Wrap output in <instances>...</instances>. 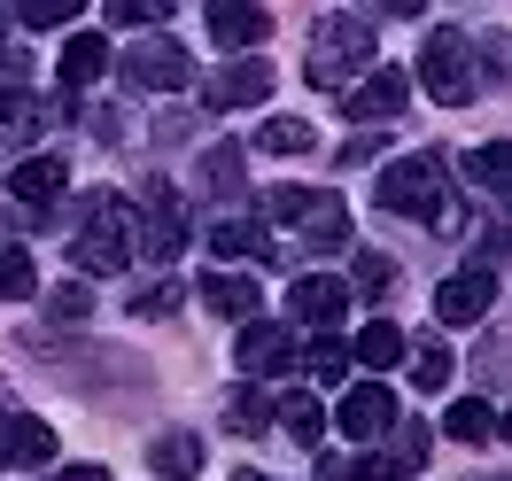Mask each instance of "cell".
<instances>
[{
    "label": "cell",
    "instance_id": "obj_1",
    "mask_svg": "<svg viewBox=\"0 0 512 481\" xmlns=\"http://www.w3.org/2000/svg\"><path fill=\"white\" fill-rule=\"evenodd\" d=\"M381 210H396V218H427L435 233H458L466 225V210L443 194V156H404L381 171Z\"/></svg>",
    "mask_w": 512,
    "mask_h": 481
},
{
    "label": "cell",
    "instance_id": "obj_2",
    "mask_svg": "<svg viewBox=\"0 0 512 481\" xmlns=\"http://www.w3.org/2000/svg\"><path fill=\"white\" fill-rule=\"evenodd\" d=\"M365 63H373V24H365V16H319V32H311V55H303L311 86L342 94V86H350Z\"/></svg>",
    "mask_w": 512,
    "mask_h": 481
},
{
    "label": "cell",
    "instance_id": "obj_3",
    "mask_svg": "<svg viewBox=\"0 0 512 481\" xmlns=\"http://www.w3.org/2000/svg\"><path fill=\"white\" fill-rule=\"evenodd\" d=\"M125 257H132V210L117 194H94V210H86L78 241H70V264L86 280H101V272H125Z\"/></svg>",
    "mask_w": 512,
    "mask_h": 481
},
{
    "label": "cell",
    "instance_id": "obj_4",
    "mask_svg": "<svg viewBox=\"0 0 512 481\" xmlns=\"http://www.w3.org/2000/svg\"><path fill=\"white\" fill-rule=\"evenodd\" d=\"M419 78H427V94L458 109V101H474V47L466 32H435L427 39V55H419Z\"/></svg>",
    "mask_w": 512,
    "mask_h": 481
},
{
    "label": "cell",
    "instance_id": "obj_5",
    "mask_svg": "<svg viewBox=\"0 0 512 481\" xmlns=\"http://www.w3.org/2000/svg\"><path fill=\"white\" fill-rule=\"evenodd\" d=\"M125 78L140 86V94H179V86L194 78V55L179 47V39H140V47L125 55Z\"/></svg>",
    "mask_w": 512,
    "mask_h": 481
},
{
    "label": "cell",
    "instance_id": "obj_6",
    "mask_svg": "<svg viewBox=\"0 0 512 481\" xmlns=\"http://www.w3.org/2000/svg\"><path fill=\"white\" fill-rule=\"evenodd\" d=\"M210 109H256V101H272V63L264 55H241V63H225L210 86H202Z\"/></svg>",
    "mask_w": 512,
    "mask_h": 481
},
{
    "label": "cell",
    "instance_id": "obj_7",
    "mask_svg": "<svg viewBox=\"0 0 512 481\" xmlns=\"http://www.w3.org/2000/svg\"><path fill=\"white\" fill-rule=\"evenodd\" d=\"M132 233H140V257H156V264H171L187 249V218H179L171 187H148V218H132Z\"/></svg>",
    "mask_w": 512,
    "mask_h": 481
},
{
    "label": "cell",
    "instance_id": "obj_8",
    "mask_svg": "<svg viewBox=\"0 0 512 481\" xmlns=\"http://www.w3.org/2000/svg\"><path fill=\"white\" fill-rule=\"evenodd\" d=\"M334 427H342L350 443H373V435H388V427H396V396H388L381 381L350 388V396H342V412H334Z\"/></svg>",
    "mask_w": 512,
    "mask_h": 481
},
{
    "label": "cell",
    "instance_id": "obj_9",
    "mask_svg": "<svg viewBox=\"0 0 512 481\" xmlns=\"http://www.w3.org/2000/svg\"><path fill=\"white\" fill-rule=\"evenodd\" d=\"M412 101V70H373L365 86H342V109H350L357 125H373V117H396Z\"/></svg>",
    "mask_w": 512,
    "mask_h": 481
},
{
    "label": "cell",
    "instance_id": "obj_10",
    "mask_svg": "<svg viewBox=\"0 0 512 481\" xmlns=\"http://www.w3.org/2000/svg\"><path fill=\"white\" fill-rule=\"evenodd\" d=\"M288 319H303V326L350 319V280H326V272H311V280H295V288H288Z\"/></svg>",
    "mask_w": 512,
    "mask_h": 481
},
{
    "label": "cell",
    "instance_id": "obj_11",
    "mask_svg": "<svg viewBox=\"0 0 512 481\" xmlns=\"http://www.w3.org/2000/svg\"><path fill=\"white\" fill-rule=\"evenodd\" d=\"M233 357H241L249 381H256V373H280V365H295V334H288V326H272V319H249Z\"/></svg>",
    "mask_w": 512,
    "mask_h": 481
},
{
    "label": "cell",
    "instance_id": "obj_12",
    "mask_svg": "<svg viewBox=\"0 0 512 481\" xmlns=\"http://www.w3.org/2000/svg\"><path fill=\"white\" fill-rule=\"evenodd\" d=\"M489 295H497V272H458V280L435 288V319L443 326H474L481 311H489Z\"/></svg>",
    "mask_w": 512,
    "mask_h": 481
},
{
    "label": "cell",
    "instance_id": "obj_13",
    "mask_svg": "<svg viewBox=\"0 0 512 481\" xmlns=\"http://www.w3.org/2000/svg\"><path fill=\"white\" fill-rule=\"evenodd\" d=\"M55 458V427L32 412H8L0 419V466H47Z\"/></svg>",
    "mask_w": 512,
    "mask_h": 481
},
{
    "label": "cell",
    "instance_id": "obj_14",
    "mask_svg": "<svg viewBox=\"0 0 512 481\" xmlns=\"http://www.w3.org/2000/svg\"><path fill=\"white\" fill-rule=\"evenodd\" d=\"M63 163L55 156H32V163H16V171H8V187H16V210H24V218H47V210H55V194H63Z\"/></svg>",
    "mask_w": 512,
    "mask_h": 481
},
{
    "label": "cell",
    "instance_id": "obj_15",
    "mask_svg": "<svg viewBox=\"0 0 512 481\" xmlns=\"http://www.w3.org/2000/svg\"><path fill=\"white\" fill-rule=\"evenodd\" d=\"M210 39L218 47H264L272 39V16L256 0H210Z\"/></svg>",
    "mask_w": 512,
    "mask_h": 481
},
{
    "label": "cell",
    "instance_id": "obj_16",
    "mask_svg": "<svg viewBox=\"0 0 512 481\" xmlns=\"http://www.w3.org/2000/svg\"><path fill=\"white\" fill-rule=\"evenodd\" d=\"M295 233H303L311 249H342V241H350V202L311 194V202H303V218H295Z\"/></svg>",
    "mask_w": 512,
    "mask_h": 481
},
{
    "label": "cell",
    "instance_id": "obj_17",
    "mask_svg": "<svg viewBox=\"0 0 512 481\" xmlns=\"http://www.w3.org/2000/svg\"><path fill=\"white\" fill-rule=\"evenodd\" d=\"M210 249H218V257H256V264H280L272 233H264L256 218H218V225H210Z\"/></svg>",
    "mask_w": 512,
    "mask_h": 481
},
{
    "label": "cell",
    "instance_id": "obj_18",
    "mask_svg": "<svg viewBox=\"0 0 512 481\" xmlns=\"http://www.w3.org/2000/svg\"><path fill=\"white\" fill-rule=\"evenodd\" d=\"M148 466H156V481H194V474H202V443L171 427V435H156V443H148Z\"/></svg>",
    "mask_w": 512,
    "mask_h": 481
},
{
    "label": "cell",
    "instance_id": "obj_19",
    "mask_svg": "<svg viewBox=\"0 0 512 481\" xmlns=\"http://www.w3.org/2000/svg\"><path fill=\"white\" fill-rule=\"evenodd\" d=\"M202 303H210L218 319H256V280L249 272H210V280H202Z\"/></svg>",
    "mask_w": 512,
    "mask_h": 481
},
{
    "label": "cell",
    "instance_id": "obj_20",
    "mask_svg": "<svg viewBox=\"0 0 512 481\" xmlns=\"http://www.w3.org/2000/svg\"><path fill=\"white\" fill-rule=\"evenodd\" d=\"M101 70H109V39H101V32H70V47H63V86H94Z\"/></svg>",
    "mask_w": 512,
    "mask_h": 481
},
{
    "label": "cell",
    "instance_id": "obj_21",
    "mask_svg": "<svg viewBox=\"0 0 512 481\" xmlns=\"http://www.w3.org/2000/svg\"><path fill=\"white\" fill-rule=\"evenodd\" d=\"M404 350H412V342H404V326H388V319H373L365 334H357V365H373V373H388Z\"/></svg>",
    "mask_w": 512,
    "mask_h": 481
},
{
    "label": "cell",
    "instance_id": "obj_22",
    "mask_svg": "<svg viewBox=\"0 0 512 481\" xmlns=\"http://www.w3.org/2000/svg\"><path fill=\"white\" fill-rule=\"evenodd\" d=\"M450 443H489V435H497V412H489V404H481V396H466V404H450Z\"/></svg>",
    "mask_w": 512,
    "mask_h": 481
},
{
    "label": "cell",
    "instance_id": "obj_23",
    "mask_svg": "<svg viewBox=\"0 0 512 481\" xmlns=\"http://www.w3.org/2000/svg\"><path fill=\"white\" fill-rule=\"evenodd\" d=\"M280 427H288L295 443L311 450V443L326 435V412H319V396H280Z\"/></svg>",
    "mask_w": 512,
    "mask_h": 481
},
{
    "label": "cell",
    "instance_id": "obj_24",
    "mask_svg": "<svg viewBox=\"0 0 512 481\" xmlns=\"http://www.w3.org/2000/svg\"><path fill=\"white\" fill-rule=\"evenodd\" d=\"M256 148L264 156H311V125L303 117H272V125L256 132Z\"/></svg>",
    "mask_w": 512,
    "mask_h": 481
},
{
    "label": "cell",
    "instance_id": "obj_25",
    "mask_svg": "<svg viewBox=\"0 0 512 481\" xmlns=\"http://www.w3.org/2000/svg\"><path fill=\"white\" fill-rule=\"evenodd\" d=\"M86 0H16V16H24V32H63L70 16H78Z\"/></svg>",
    "mask_w": 512,
    "mask_h": 481
},
{
    "label": "cell",
    "instance_id": "obj_26",
    "mask_svg": "<svg viewBox=\"0 0 512 481\" xmlns=\"http://www.w3.org/2000/svg\"><path fill=\"white\" fill-rule=\"evenodd\" d=\"M39 288V264L24 257V249H0V303H16V295Z\"/></svg>",
    "mask_w": 512,
    "mask_h": 481
},
{
    "label": "cell",
    "instance_id": "obj_27",
    "mask_svg": "<svg viewBox=\"0 0 512 481\" xmlns=\"http://www.w3.org/2000/svg\"><path fill=\"white\" fill-rule=\"evenodd\" d=\"M202 187L210 194H241V148H210V156H202Z\"/></svg>",
    "mask_w": 512,
    "mask_h": 481
},
{
    "label": "cell",
    "instance_id": "obj_28",
    "mask_svg": "<svg viewBox=\"0 0 512 481\" xmlns=\"http://www.w3.org/2000/svg\"><path fill=\"white\" fill-rule=\"evenodd\" d=\"M450 381V350L443 342H419L412 350V388H443Z\"/></svg>",
    "mask_w": 512,
    "mask_h": 481
},
{
    "label": "cell",
    "instance_id": "obj_29",
    "mask_svg": "<svg viewBox=\"0 0 512 481\" xmlns=\"http://www.w3.org/2000/svg\"><path fill=\"white\" fill-rule=\"evenodd\" d=\"M233 435H256V427H264V419H272V396H264V388H241V396H233Z\"/></svg>",
    "mask_w": 512,
    "mask_h": 481
},
{
    "label": "cell",
    "instance_id": "obj_30",
    "mask_svg": "<svg viewBox=\"0 0 512 481\" xmlns=\"http://www.w3.org/2000/svg\"><path fill=\"white\" fill-rule=\"evenodd\" d=\"M171 311H179V280H156L132 295V319H171Z\"/></svg>",
    "mask_w": 512,
    "mask_h": 481
},
{
    "label": "cell",
    "instance_id": "obj_31",
    "mask_svg": "<svg viewBox=\"0 0 512 481\" xmlns=\"http://www.w3.org/2000/svg\"><path fill=\"white\" fill-rule=\"evenodd\" d=\"M474 179L489 194H505V140H481V148H474Z\"/></svg>",
    "mask_w": 512,
    "mask_h": 481
},
{
    "label": "cell",
    "instance_id": "obj_32",
    "mask_svg": "<svg viewBox=\"0 0 512 481\" xmlns=\"http://www.w3.org/2000/svg\"><path fill=\"white\" fill-rule=\"evenodd\" d=\"M303 365H311L319 381H342V373H350V350H342V342L326 334V342H311V357H303Z\"/></svg>",
    "mask_w": 512,
    "mask_h": 481
},
{
    "label": "cell",
    "instance_id": "obj_33",
    "mask_svg": "<svg viewBox=\"0 0 512 481\" xmlns=\"http://www.w3.org/2000/svg\"><path fill=\"white\" fill-rule=\"evenodd\" d=\"M303 202H311V187H272V194H264V218L295 225V218H303Z\"/></svg>",
    "mask_w": 512,
    "mask_h": 481
},
{
    "label": "cell",
    "instance_id": "obj_34",
    "mask_svg": "<svg viewBox=\"0 0 512 481\" xmlns=\"http://www.w3.org/2000/svg\"><path fill=\"white\" fill-rule=\"evenodd\" d=\"M388 280H396V264H388L381 249H365V257H357V288H365V295H388Z\"/></svg>",
    "mask_w": 512,
    "mask_h": 481
},
{
    "label": "cell",
    "instance_id": "obj_35",
    "mask_svg": "<svg viewBox=\"0 0 512 481\" xmlns=\"http://www.w3.org/2000/svg\"><path fill=\"white\" fill-rule=\"evenodd\" d=\"M101 16H109V24H156L163 0H101Z\"/></svg>",
    "mask_w": 512,
    "mask_h": 481
},
{
    "label": "cell",
    "instance_id": "obj_36",
    "mask_svg": "<svg viewBox=\"0 0 512 481\" xmlns=\"http://www.w3.org/2000/svg\"><path fill=\"white\" fill-rule=\"evenodd\" d=\"M373 156H381V132H350V140L334 148V163H342V171H357V163H373Z\"/></svg>",
    "mask_w": 512,
    "mask_h": 481
},
{
    "label": "cell",
    "instance_id": "obj_37",
    "mask_svg": "<svg viewBox=\"0 0 512 481\" xmlns=\"http://www.w3.org/2000/svg\"><path fill=\"white\" fill-rule=\"evenodd\" d=\"M86 311H94L86 288H55V319H86Z\"/></svg>",
    "mask_w": 512,
    "mask_h": 481
},
{
    "label": "cell",
    "instance_id": "obj_38",
    "mask_svg": "<svg viewBox=\"0 0 512 481\" xmlns=\"http://www.w3.org/2000/svg\"><path fill=\"white\" fill-rule=\"evenodd\" d=\"M55 481H109L101 466H70V474H55Z\"/></svg>",
    "mask_w": 512,
    "mask_h": 481
},
{
    "label": "cell",
    "instance_id": "obj_39",
    "mask_svg": "<svg viewBox=\"0 0 512 481\" xmlns=\"http://www.w3.org/2000/svg\"><path fill=\"white\" fill-rule=\"evenodd\" d=\"M388 16H419V8H427V0H381Z\"/></svg>",
    "mask_w": 512,
    "mask_h": 481
}]
</instances>
